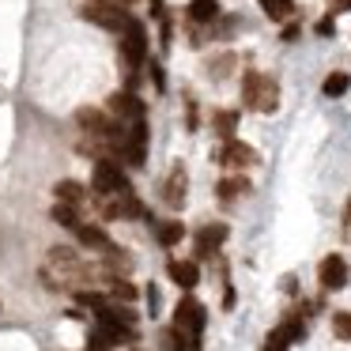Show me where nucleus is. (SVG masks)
I'll return each instance as SVG.
<instances>
[{
	"instance_id": "f257e3e1",
	"label": "nucleus",
	"mask_w": 351,
	"mask_h": 351,
	"mask_svg": "<svg viewBox=\"0 0 351 351\" xmlns=\"http://www.w3.org/2000/svg\"><path fill=\"white\" fill-rule=\"evenodd\" d=\"M242 99L250 110H261V114H272L276 102H280V87H276V80L261 76V72H245L242 80Z\"/></svg>"
},
{
	"instance_id": "f03ea898",
	"label": "nucleus",
	"mask_w": 351,
	"mask_h": 351,
	"mask_svg": "<svg viewBox=\"0 0 351 351\" xmlns=\"http://www.w3.org/2000/svg\"><path fill=\"white\" fill-rule=\"evenodd\" d=\"M174 328L178 332H189L193 336V351H200V332H204V310H200V302L193 295H185L182 302H178L174 310Z\"/></svg>"
},
{
	"instance_id": "7ed1b4c3",
	"label": "nucleus",
	"mask_w": 351,
	"mask_h": 351,
	"mask_svg": "<svg viewBox=\"0 0 351 351\" xmlns=\"http://www.w3.org/2000/svg\"><path fill=\"white\" fill-rule=\"evenodd\" d=\"M84 19H87V23L106 27V31H125V27L132 23L129 12L114 8V4H106V0H87V4H84Z\"/></svg>"
},
{
	"instance_id": "20e7f679",
	"label": "nucleus",
	"mask_w": 351,
	"mask_h": 351,
	"mask_svg": "<svg viewBox=\"0 0 351 351\" xmlns=\"http://www.w3.org/2000/svg\"><path fill=\"white\" fill-rule=\"evenodd\" d=\"M121 53H125V61H129L132 69L144 64V57H147V31H144L140 19H132V23L121 31Z\"/></svg>"
},
{
	"instance_id": "39448f33",
	"label": "nucleus",
	"mask_w": 351,
	"mask_h": 351,
	"mask_svg": "<svg viewBox=\"0 0 351 351\" xmlns=\"http://www.w3.org/2000/svg\"><path fill=\"white\" fill-rule=\"evenodd\" d=\"M348 261L340 257V253H332V257H325L321 261V268H317V280H321V287L325 291H340L343 283H348Z\"/></svg>"
},
{
	"instance_id": "423d86ee",
	"label": "nucleus",
	"mask_w": 351,
	"mask_h": 351,
	"mask_svg": "<svg viewBox=\"0 0 351 351\" xmlns=\"http://www.w3.org/2000/svg\"><path fill=\"white\" fill-rule=\"evenodd\" d=\"M95 189H99V193H121L125 189L121 167H117V162H110V159L95 162Z\"/></svg>"
},
{
	"instance_id": "0eeeda50",
	"label": "nucleus",
	"mask_w": 351,
	"mask_h": 351,
	"mask_svg": "<svg viewBox=\"0 0 351 351\" xmlns=\"http://www.w3.org/2000/svg\"><path fill=\"white\" fill-rule=\"evenodd\" d=\"M144 152H147V121H132V132L125 136L121 155L132 162V167H140V162H144Z\"/></svg>"
},
{
	"instance_id": "6e6552de",
	"label": "nucleus",
	"mask_w": 351,
	"mask_h": 351,
	"mask_svg": "<svg viewBox=\"0 0 351 351\" xmlns=\"http://www.w3.org/2000/svg\"><path fill=\"white\" fill-rule=\"evenodd\" d=\"M110 114H117L125 121H144V102L136 99V95H129V91H117V95H110Z\"/></svg>"
},
{
	"instance_id": "1a4fd4ad",
	"label": "nucleus",
	"mask_w": 351,
	"mask_h": 351,
	"mask_svg": "<svg viewBox=\"0 0 351 351\" xmlns=\"http://www.w3.org/2000/svg\"><path fill=\"white\" fill-rule=\"evenodd\" d=\"M227 242V227L223 223H212V227H204L197 234V257H208L212 250H219V245Z\"/></svg>"
},
{
	"instance_id": "9d476101",
	"label": "nucleus",
	"mask_w": 351,
	"mask_h": 351,
	"mask_svg": "<svg viewBox=\"0 0 351 351\" xmlns=\"http://www.w3.org/2000/svg\"><path fill=\"white\" fill-rule=\"evenodd\" d=\"M162 200H167L170 208H182L185 204V170L174 167L167 178V185H162Z\"/></svg>"
},
{
	"instance_id": "9b49d317",
	"label": "nucleus",
	"mask_w": 351,
	"mask_h": 351,
	"mask_svg": "<svg viewBox=\"0 0 351 351\" xmlns=\"http://www.w3.org/2000/svg\"><path fill=\"white\" fill-rule=\"evenodd\" d=\"M219 159H223V167H250V162H257V155H253V147L238 144V140H227Z\"/></svg>"
},
{
	"instance_id": "f8f14e48",
	"label": "nucleus",
	"mask_w": 351,
	"mask_h": 351,
	"mask_svg": "<svg viewBox=\"0 0 351 351\" xmlns=\"http://www.w3.org/2000/svg\"><path fill=\"white\" fill-rule=\"evenodd\" d=\"M170 280H174L178 287L193 291V287H197V280H200V268L193 265V261H170Z\"/></svg>"
},
{
	"instance_id": "ddd939ff",
	"label": "nucleus",
	"mask_w": 351,
	"mask_h": 351,
	"mask_svg": "<svg viewBox=\"0 0 351 351\" xmlns=\"http://www.w3.org/2000/svg\"><path fill=\"white\" fill-rule=\"evenodd\" d=\"M106 212H110V215H140V212H144V208H140L136 193H132L129 185H125V189L117 193V204H110Z\"/></svg>"
},
{
	"instance_id": "4468645a",
	"label": "nucleus",
	"mask_w": 351,
	"mask_h": 351,
	"mask_svg": "<svg viewBox=\"0 0 351 351\" xmlns=\"http://www.w3.org/2000/svg\"><path fill=\"white\" fill-rule=\"evenodd\" d=\"M53 197L61 200V204H72V208H80V204H84V185H80V182H57Z\"/></svg>"
},
{
	"instance_id": "2eb2a0df",
	"label": "nucleus",
	"mask_w": 351,
	"mask_h": 351,
	"mask_svg": "<svg viewBox=\"0 0 351 351\" xmlns=\"http://www.w3.org/2000/svg\"><path fill=\"white\" fill-rule=\"evenodd\" d=\"M76 234H80V242H84V245H95V250H110V238L102 234L99 227H91V223H80Z\"/></svg>"
},
{
	"instance_id": "dca6fc26",
	"label": "nucleus",
	"mask_w": 351,
	"mask_h": 351,
	"mask_svg": "<svg viewBox=\"0 0 351 351\" xmlns=\"http://www.w3.org/2000/svg\"><path fill=\"white\" fill-rule=\"evenodd\" d=\"M215 16H219V4L215 0H193L189 4V19H197V23H212Z\"/></svg>"
},
{
	"instance_id": "f3484780",
	"label": "nucleus",
	"mask_w": 351,
	"mask_h": 351,
	"mask_svg": "<svg viewBox=\"0 0 351 351\" xmlns=\"http://www.w3.org/2000/svg\"><path fill=\"white\" fill-rule=\"evenodd\" d=\"M348 87H351V76H348V72H332V76L325 80V87H321V91H325L328 99H340Z\"/></svg>"
},
{
	"instance_id": "a211bd4d",
	"label": "nucleus",
	"mask_w": 351,
	"mask_h": 351,
	"mask_svg": "<svg viewBox=\"0 0 351 351\" xmlns=\"http://www.w3.org/2000/svg\"><path fill=\"white\" fill-rule=\"evenodd\" d=\"M261 8L268 12V19H287L295 12V0H261Z\"/></svg>"
},
{
	"instance_id": "6ab92c4d",
	"label": "nucleus",
	"mask_w": 351,
	"mask_h": 351,
	"mask_svg": "<svg viewBox=\"0 0 351 351\" xmlns=\"http://www.w3.org/2000/svg\"><path fill=\"white\" fill-rule=\"evenodd\" d=\"M242 193H250V182H245V178H227V182H219L223 200H234V197H242Z\"/></svg>"
},
{
	"instance_id": "aec40b11",
	"label": "nucleus",
	"mask_w": 351,
	"mask_h": 351,
	"mask_svg": "<svg viewBox=\"0 0 351 351\" xmlns=\"http://www.w3.org/2000/svg\"><path fill=\"white\" fill-rule=\"evenodd\" d=\"M234 125H238V114H230V110L215 114V129H219L223 140H234Z\"/></svg>"
},
{
	"instance_id": "412c9836",
	"label": "nucleus",
	"mask_w": 351,
	"mask_h": 351,
	"mask_svg": "<svg viewBox=\"0 0 351 351\" xmlns=\"http://www.w3.org/2000/svg\"><path fill=\"white\" fill-rule=\"evenodd\" d=\"M53 219L61 223V227H72V230L80 227V219H76V208H72V204H61V200L53 204Z\"/></svg>"
},
{
	"instance_id": "4be33fe9",
	"label": "nucleus",
	"mask_w": 351,
	"mask_h": 351,
	"mask_svg": "<svg viewBox=\"0 0 351 351\" xmlns=\"http://www.w3.org/2000/svg\"><path fill=\"white\" fill-rule=\"evenodd\" d=\"M182 234H185V227H182V223H174V219H170V223H162V227H159V242H162V245L182 242Z\"/></svg>"
},
{
	"instance_id": "5701e85b",
	"label": "nucleus",
	"mask_w": 351,
	"mask_h": 351,
	"mask_svg": "<svg viewBox=\"0 0 351 351\" xmlns=\"http://www.w3.org/2000/svg\"><path fill=\"white\" fill-rule=\"evenodd\" d=\"M332 332L340 336V340H351V313H336V317H332Z\"/></svg>"
},
{
	"instance_id": "b1692460",
	"label": "nucleus",
	"mask_w": 351,
	"mask_h": 351,
	"mask_svg": "<svg viewBox=\"0 0 351 351\" xmlns=\"http://www.w3.org/2000/svg\"><path fill=\"white\" fill-rule=\"evenodd\" d=\"M114 291H117V295H121V298H132V295H136V291H132V287H129V283H117V287H114Z\"/></svg>"
},
{
	"instance_id": "393cba45",
	"label": "nucleus",
	"mask_w": 351,
	"mask_h": 351,
	"mask_svg": "<svg viewBox=\"0 0 351 351\" xmlns=\"http://www.w3.org/2000/svg\"><path fill=\"white\" fill-rule=\"evenodd\" d=\"M332 8H336V12H348V8H351V0H332Z\"/></svg>"
},
{
	"instance_id": "a878e982",
	"label": "nucleus",
	"mask_w": 351,
	"mask_h": 351,
	"mask_svg": "<svg viewBox=\"0 0 351 351\" xmlns=\"http://www.w3.org/2000/svg\"><path fill=\"white\" fill-rule=\"evenodd\" d=\"M152 8H155V16H162V0H152Z\"/></svg>"
},
{
	"instance_id": "bb28decb",
	"label": "nucleus",
	"mask_w": 351,
	"mask_h": 351,
	"mask_svg": "<svg viewBox=\"0 0 351 351\" xmlns=\"http://www.w3.org/2000/svg\"><path fill=\"white\" fill-rule=\"evenodd\" d=\"M348 219H351V200H348Z\"/></svg>"
}]
</instances>
